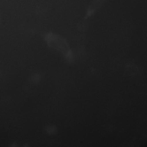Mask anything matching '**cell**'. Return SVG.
Here are the masks:
<instances>
[{
  "mask_svg": "<svg viewBox=\"0 0 147 147\" xmlns=\"http://www.w3.org/2000/svg\"><path fill=\"white\" fill-rule=\"evenodd\" d=\"M47 44L52 48L68 57L71 55L70 47L67 41L62 37L56 35L46 37Z\"/></svg>",
  "mask_w": 147,
  "mask_h": 147,
  "instance_id": "6da1fadb",
  "label": "cell"
}]
</instances>
